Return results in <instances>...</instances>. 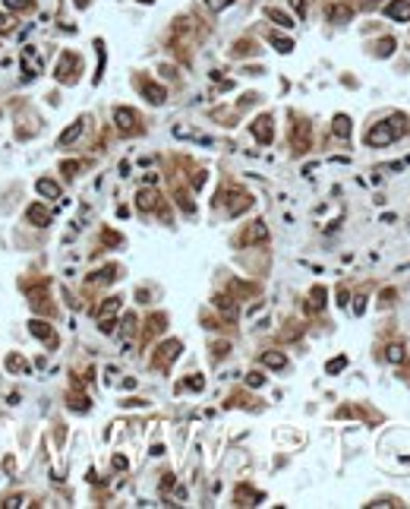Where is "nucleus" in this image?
Segmentation results:
<instances>
[{
    "label": "nucleus",
    "mask_w": 410,
    "mask_h": 509,
    "mask_svg": "<svg viewBox=\"0 0 410 509\" xmlns=\"http://www.w3.org/2000/svg\"><path fill=\"white\" fill-rule=\"evenodd\" d=\"M6 6H16V10H22V6H29V0H6Z\"/></svg>",
    "instance_id": "nucleus-10"
},
{
    "label": "nucleus",
    "mask_w": 410,
    "mask_h": 509,
    "mask_svg": "<svg viewBox=\"0 0 410 509\" xmlns=\"http://www.w3.org/2000/svg\"><path fill=\"white\" fill-rule=\"evenodd\" d=\"M265 364L268 367H284V358H281V354H265Z\"/></svg>",
    "instance_id": "nucleus-8"
},
{
    "label": "nucleus",
    "mask_w": 410,
    "mask_h": 509,
    "mask_svg": "<svg viewBox=\"0 0 410 509\" xmlns=\"http://www.w3.org/2000/svg\"><path fill=\"white\" fill-rule=\"evenodd\" d=\"M268 16H272V19H274V22H278V25H293V22H291V16H284V13H281V10H268Z\"/></svg>",
    "instance_id": "nucleus-4"
},
{
    "label": "nucleus",
    "mask_w": 410,
    "mask_h": 509,
    "mask_svg": "<svg viewBox=\"0 0 410 509\" xmlns=\"http://www.w3.org/2000/svg\"><path fill=\"white\" fill-rule=\"evenodd\" d=\"M334 130H338L341 136H347V133H351V127H347V117H338V120H334Z\"/></svg>",
    "instance_id": "nucleus-6"
},
{
    "label": "nucleus",
    "mask_w": 410,
    "mask_h": 509,
    "mask_svg": "<svg viewBox=\"0 0 410 509\" xmlns=\"http://www.w3.org/2000/svg\"><path fill=\"white\" fill-rule=\"evenodd\" d=\"M344 364H347V361H344V358H338V361H332V364H328V370L334 373V370H341V367H344Z\"/></svg>",
    "instance_id": "nucleus-9"
},
{
    "label": "nucleus",
    "mask_w": 410,
    "mask_h": 509,
    "mask_svg": "<svg viewBox=\"0 0 410 509\" xmlns=\"http://www.w3.org/2000/svg\"><path fill=\"white\" fill-rule=\"evenodd\" d=\"M394 136H398V133H394V127H388V124H379V127H375V130H369L366 143H369V146H385V143H391Z\"/></svg>",
    "instance_id": "nucleus-1"
},
{
    "label": "nucleus",
    "mask_w": 410,
    "mask_h": 509,
    "mask_svg": "<svg viewBox=\"0 0 410 509\" xmlns=\"http://www.w3.org/2000/svg\"><path fill=\"white\" fill-rule=\"evenodd\" d=\"M79 130H82V120H76V124H73L70 130H66L63 136H60V143H70V139H76V136H79Z\"/></svg>",
    "instance_id": "nucleus-3"
},
{
    "label": "nucleus",
    "mask_w": 410,
    "mask_h": 509,
    "mask_svg": "<svg viewBox=\"0 0 410 509\" xmlns=\"http://www.w3.org/2000/svg\"><path fill=\"white\" fill-rule=\"evenodd\" d=\"M120 127H133V111H117Z\"/></svg>",
    "instance_id": "nucleus-5"
},
{
    "label": "nucleus",
    "mask_w": 410,
    "mask_h": 509,
    "mask_svg": "<svg viewBox=\"0 0 410 509\" xmlns=\"http://www.w3.org/2000/svg\"><path fill=\"white\" fill-rule=\"evenodd\" d=\"M272 42H274V48H278V51H284V54H287V51L293 48V44L287 42V38H274V35H272Z\"/></svg>",
    "instance_id": "nucleus-7"
},
{
    "label": "nucleus",
    "mask_w": 410,
    "mask_h": 509,
    "mask_svg": "<svg viewBox=\"0 0 410 509\" xmlns=\"http://www.w3.org/2000/svg\"><path fill=\"white\" fill-rule=\"evenodd\" d=\"M388 16H391V19H401V22H407V19H410V3H404V0L391 3V6H388Z\"/></svg>",
    "instance_id": "nucleus-2"
}]
</instances>
